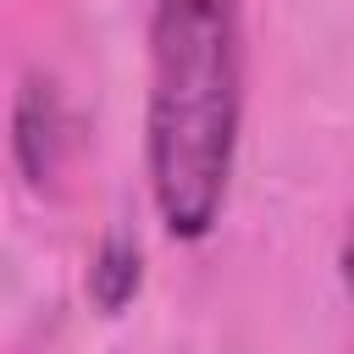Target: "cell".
Returning <instances> with one entry per match:
<instances>
[{
  "mask_svg": "<svg viewBox=\"0 0 354 354\" xmlns=\"http://www.w3.org/2000/svg\"><path fill=\"white\" fill-rule=\"evenodd\" d=\"M55 144H61V116H55V94L44 83H28L22 88V105H17V160L33 183H44L55 171Z\"/></svg>",
  "mask_w": 354,
  "mask_h": 354,
  "instance_id": "cell-2",
  "label": "cell"
},
{
  "mask_svg": "<svg viewBox=\"0 0 354 354\" xmlns=\"http://www.w3.org/2000/svg\"><path fill=\"white\" fill-rule=\"evenodd\" d=\"M88 288L105 310H122L133 293H138V249L127 238H105V249L94 254V271H88Z\"/></svg>",
  "mask_w": 354,
  "mask_h": 354,
  "instance_id": "cell-3",
  "label": "cell"
},
{
  "mask_svg": "<svg viewBox=\"0 0 354 354\" xmlns=\"http://www.w3.org/2000/svg\"><path fill=\"white\" fill-rule=\"evenodd\" d=\"M343 282H348V299H354V216H348V232H343Z\"/></svg>",
  "mask_w": 354,
  "mask_h": 354,
  "instance_id": "cell-4",
  "label": "cell"
},
{
  "mask_svg": "<svg viewBox=\"0 0 354 354\" xmlns=\"http://www.w3.org/2000/svg\"><path fill=\"white\" fill-rule=\"evenodd\" d=\"M243 111V0H155L149 17V188L171 238L221 216Z\"/></svg>",
  "mask_w": 354,
  "mask_h": 354,
  "instance_id": "cell-1",
  "label": "cell"
}]
</instances>
